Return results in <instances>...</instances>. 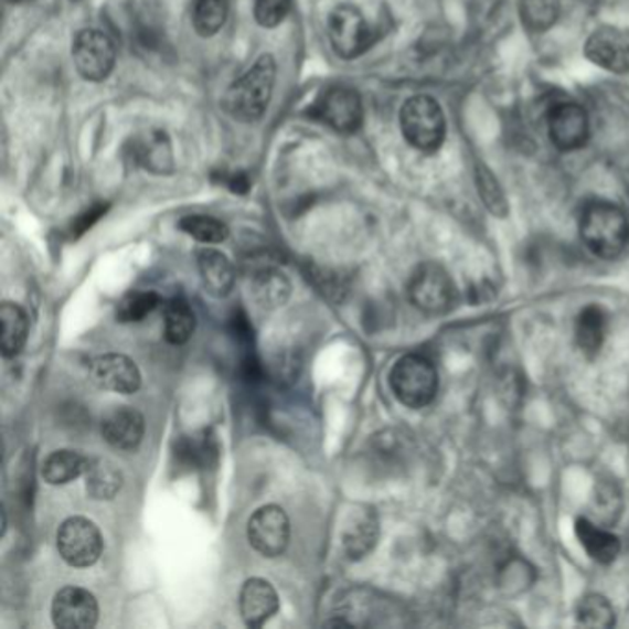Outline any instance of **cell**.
Returning <instances> with one entry per match:
<instances>
[{"label": "cell", "mask_w": 629, "mask_h": 629, "mask_svg": "<svg viewBox=\"0 0 629 629\" xmlns=\"http://www.w3.org/2000/svg\"><path fill=\"white\" fill-rule=\"evenodd\" d=\"M277 65L271 54L260 56L254 67L242 74L225 90V111L238 122H257L270 106L276 87Z\"/></svg>", "instance_id": "cell-1"}, {"label": "cell", "mask_w": 629, "mask_h": 629, "mask_svg": "<svg viewBox=\"0 0 629 629\" xmlns=\"http://www.w3.org/2000/svg\"><path fill=\"white\" fill-rule=\"evenodd\" d=\"M579 236L590 254L600 259H615L628 246V216L606 200L589 202L582 211Z\"/></svg>", "instance_id": "cell-2"}, {"label": "cell", "mask_w": 629, "mask_h": 629, "mask_svg": "<svg viewBox=\"0 0 629 629\" xmlns=\"http://www.w3.org/2000/svg\"><path fill=\"white\" fill-rule=\"evenodd\" d=\"M401 131L406 142L423 153L438 152L445 141L444 109L433 96L416 95L401 107Z\"/></svg>", "instance_id": "cell-3"}, {"label": "cell", "mask_w": 629, "mask_h": 629, "mask_svg": "<svg viewBox=\"0 0 629 629\" xmlns=\"http://www.w3.org/2000/svg\"><path fill=\"white\" fill-rule=\"evenodd\" d=\"M438 370L433 360L419 353L405 354L390 371V386L401 405L425 408L438 394Z\"/></svg>", "instance_id": "cell-4"}, {"label": "cell", "mask_w": 629, "mask_h": 629, "mask_svg": "<svg viewBox=\"0 0 629 629\" xmlns=\"http://www.w3.org/2000/svg\"><path fill=\"white\" fill-rule=\"evenodd\" d=\"M332 51L342 60H356L375 43V30L353 4H338L327 19Z\"/></svg>", "instance_id": "cell-5"}, {"label": "cell", "mask_w": 629, "mask_h": 629, "mask_svg": "<svg viewBox=\"0 0 629 629\" xmlns=\"http://www.w3.org/2000/svg\"><path fill=\"white\" fill-rule=\"evenodd\" d=\"M309 115L340 136H353L364 122V106L353 87L331 85L310 106Z\"/></svg>", "instance_id": "cell-6"}, {"label": "cell", "mask_w": 629, "mask_h": 629, "mask_svg": "<svg viewBox=\"0 0 629 629\" xmlns=\"http://www.w3.org/2000/svg\"><path fill=\"white\" fill-rule=\"evenodd\" d=\"M408 298L425 314H447L456 303L455 282L441 266L425 263L412 274Z\"/></svg>", "instance_id": "cell-7"}, {"label": "cell", "mask_w": 629, "mask_h": 629, "mask_svg": "<svg viewBox=\"0 0 629 629\" xmlns=\"http://www.w3.org/2000/svg\"><path fill=\"white\" fill-rule=\"evenodd\" d=\"M73 62L85 82L98 84L113 73L117 63V46L102 30H79L73 40Z\"/></svg>", "instance_id": "cell-8"}, {"label": "cell", "mask_w": 629, "mask_h": 629, "mask_svg": "<svg viewBox=\"0 0 629 629\" xmlns=\"http://www.w3.org/2000/svg\"><path fill=\"white\" fill-rule=\"evenodd\" d=\"M56 543L63 562L76 568L93 567L104 551L98 526L90 519L79 515L63 521L57 530Z\"/></svg>", "instance_id": "cell-9"}, {"label": "cell", "mask_w": 629, "mask_h": 629, "mask_svg": "<svg viewBox=\"0 0 629 629\" xmlns=\"http://www.w3.org/2000/svg\"><path fill=\"white\" fill-rule=\"evenodd\" d=\"M247 541L260 556L277 557L290 543V519L281 507L268 504L247 521Z\"/></svg>", "instance_id": "cell-10"}, {"label": "cell", "mask_w": 629, "mask_h": 629, "mask_svg": "<svg viewBox=\"0 0 629 629\" xmlns=\"http://www.w3.org/2000/svg\"><path fill=\"white\" fill-rule=\"evenodd\" d=\"M98 600L90 590L67 585L52 600V620L60 629H90L98 622Z\"/></svg>", "instance_id": "cell-11"}, {"label": "cell", "mask_w": 629, "mask_h": 629, "mask_svg": "<svg viewBox=\"0 0 629 629\" xmlns=\"http://www.w3.org/2000/svg\"><path fill=\"white\" fill-rule=\"evenodd\" d=\"M89 379L98 388L122 395L136 394L142 384L136 360L118 353L100 354L90 360Z\"/></svg>", "instance_id": "cell-12"}, {"label": "cell", "mask_w": 629, "mask_h": 629, "mask_svg": "<svg viewBox=\"0 0 629 629\" xmlns=\"http://www.w3.org/2000/svg\"><path fill=\"white\" fill-rule=\"evenodd\" d=\"M548 136L559 152H576L589 139V115L574 102H562L548 113Z\"/></svg>", "instance_id": "cell-13"}, {"label": "cell", "mask_w": 629, "mask_h": 629, "mask_svg": "<svg viewBox=\"0 0 629 629\" xmlns=\"http://www.w3.org/2000/svg\"><path fill=\"white\" fill-rule=\"evenodd\" d=\"M126 153L141 169L158 175H169L174 172L175 159L172 141L163 130L142 131L130 139Z\"/></svg>", "instance_id": "cell-14"}, {"label": "cell", "mask_w": 629, "mask_h": 629, "mask_svg": "<svg viewBox=\"0 0 629 629\" xmlns=\"http://www.w3.org/2000/svg\"><path fill=\"white\" fill-rule=\"evenodd\" d=\"M147 423L131 406H117L102 419V436L113 449L136 450L145 439Z\"/></svg>", "instance_id": "cell-15"}, {"label": "cell", "mask_w": 629, "mask_h": 629, "mask_svg": "<svg viewBox=\"0 0 629 629\" xmlns=\"http://www.w3.org/2000/svg\"><path fill=\"white\" fill-rule=\"evenodd\" d=\"M585 56L612 74H629V41L617 30H596L585 43Z\"/></svg>", "instance_id": "cell-16"}, {"label": "cell", "mask_w": 629, "mask_h": 629, "mask_svg": "<svg viewBox=\"0 0 629 629\" xmlns=\"http://www.w3.org/2000/svg\"><path fill=\"white\" fill-rule=\"evenodd\" d=\"M279 611V596L270 582L247 579L241 590V615L247 628H260Z\"/></svg>", "instance_id": "cell-17"}, {"label": "cell", "mask_w": 629, "mask_h": 629, "mask_svg": "<svg viewBox=\"0 0 629 629\" xmlns=\"http://www.w3.org/2000/svg\"><path fill=\"white\" fill-rule=\"evenodd\" d=\"M379 540V519L370 508L349 513L342 532L343 551L351 559H362L375 548Z\"/></svg>", "instance_id": "cell-18"}, {"label": "cell", "mask_w": 629, "mask_h": 629, "mask_svg": "<svg viewBox=\"0 0 629 629\" xmlns=\"http://www.w3.org/2000/svg\"><path fill=\"white\" fill-rule=\"evenodd\" d=\"M198 270L202 277L205 292L214 298H225L230 296L235 287V268L227 259V255L222 254L214 247H202L196 252Z\"/></svg>", "instance_id": "cell-19"}, {"label": "cell", "mask_w": 629, "mask_h": 629, "mask_svg": "<svg viewBox=\"0 0 629 629\" xmlns=\"http://www.w3.org/2000/svg\"><path fill=\"white\" fill-rule=\"evenodd\" d=\"M0 351L4 359H13L29 342V314L21 305L4 301L0 305Z\"/></svg>", "instance_id": "cell-20"}, {"label": "cell", "mask_w": 629, "mask_h": 629, "mask_svg": "<svg viewBox=\"0 0 629 629\" xmlns=\"http://www.w3.org/2000/svg\"><path fill=\"white\" fill-rule=\"evenodd\" d=\"M90 460H87L78 450H54L46 456L41 466V477L51 486H65L76 478L84 477Z\"/></svg>", "instance_id": "cell-21"}, {"label": "cell", "mask_w": 629, "mask_h": 629, "mask_svg": "<svg viewBox=\"0 0 629 629\" xmlns=\"http://www.w3.org/2000/svg\"><path fill=\"white\" fill-rule=\"evenodd\" d=\"M606 312H604L600 307H596V305L585 307V309L579 312L578 318H576V326H574V337H576V343H578V348L582 349V353H584L585 356H589V359L600 353L604 340H606Z\"/></svg>", "instance_id": "cell-22"}, {"label": "cell", "mask_w": 629, "mask_h": 629, "mask_svg": "<svg viewBox=\"0 0 629 629\" xmlns=\"http://www.w3.org/2000/svg\"><path fill=\"white\" fill-rule=\"evenodd\" d=\"M576 535L590 559H595L596 563L607 565V563L615 562V557L620 552V541L617 535L596 526L595 523H590L589 519L576 521Z\"/></svg>", "instance_id": "cell-23"}, {"label": "cell", "mask_w": 629, "mask_h": 629, "mask_svg": "<svg viewBox=\"0 0 629 629\" xmlns=\"http://www.w3.org/2000/svg\"><path fill=\"white\" fill-rule=\"evenodd\" d=\"M84 477L85 489L93 500H113L122 489V472L106 458L90 460Z\"/></svg>", "instance_id": "cell-24"}, {"label": "cell", "mask_w": 629, "mask_h": 629, "mask_svg": "<svg viewBox=\"0 0 629 629\" xmlns=\"http://www.w3.org/2000/svg\"><path fill=\"white\" fill-rule=\"evenodd\" d=\"M290 290L292 287L285 274L274 268H265L259 274H255L254 282H252V294L263 309L282 307L290 298Z\"/></svg>", "instance_id": "cell-25"}, {"label": "cell", "mask_w": 629, "mask_h": 629, "mask_svg": "<svg viewBox=\"0 0 629 629\" xmlns=\"http://www.w3.org/2000/svg\"><path fill=\"white\" fill-rule=\"evenodd\" d=\"M196 329V314L183 298H175L164 307V338L172 345H183Z\"/></svg>", "instance_id": "cell-26"}, {"label": "cell", "mask_w": 629, "mask_h": 629, "mask_svg": "<svg viewBox=\"0 0 629 629\" xmlns=\"http://www.w3.org/2000/svg\"><path fill=\"white\" fill-rule=\"evenodd\" d=\"M559 0H519V13L524 29L532 34L551 30L559 18Z\"/></svg>", "instance_id": "cell-27"}, {"label": "cell", "mask_w": 629, "mask_h": 629, "mask_svg": "<svg viewBox=\"0 0 629 629\" xmlns=\"http://www.w3.org/2000/svg\"><path fill=\"white\" fill-rule=\"evenodd\" d=\"M231 0H196L192 12V24L198 35L213 38L224 29L230 15Z\"/></svg>", "instance_id": "cell-28"}, {"label": "cell", "mask_w": 629, "mask_h": 629, "mask_svg": "<svg viewBox=\"0 0 629 629\" xmlns=\"http://www.w3.org/2000/svg\"><path fill=\"white\" fill-rule=\"evenodd\" d=\"M180 230L202 244H222L230 236V227L209 214H189L180 220Z\"/></svg>", "instance_id": "cell-29"}, {"label": "cell", "mask_w": 629, "mask_h": 629, "mask_svg": "<svg viewBox=\"0 0 629 629\" xmlns=\"http://www.w3.org/2000/svg\"><path fill=\"white\" fill-rule=\"evenodd\" d=\"M159 301V294L152 290H131L118 301L115 318L120 323H136L152 314L158 309Z\"/></svg>", "instance_id": "cell-30"}, {"label": "cell", "mask_w": 629, "mask_h": 629, "mask_svg": "<svg viewBox=\"0 0 629 629\" xmlns=\"http://www.w3.org/2000/svg\"><path fill=\"white\" fill-rule=\"evenodd\" d=\"M578 622L587 628H611L615 612L604 596L589 595L579 601Z\"/></svg>", "instance_id": "cell-31"}, {"label": "cell", "mask_w": 629, "mask_h": 629, "mask_svg": "<svg viewBox=\"0 0 629 629\" xmlns=\"http://www.w3.org/2000/svg\"><path fill=\"white\" fill-rule=\"evenodd\" d=\"M477 185L480 196H482L486 207L494 214V216H507L508 202L504 192L500 189L499 181L489 172L486 167L477 169Z\"/></svg>", "instance_id": "cell-32"}, {"label": "cell", "mask_w": 629, "mask_h": 629, "mask_svg": "<svg viewBox=\"0 0 629 629\" xmlns=\"http://www.w3.org/2000/svg\"><path fill=\"white\" fill-rule=\"evenodd\" d=\"M292 10V0H255V21L263 29H276L288 18Z\"/></svg>", "instance_id": "cell-33"}, {"label": "cell", "mask_w": 629, "mask_h": 629, "mask_svg": "<svg viewBox=\"0 0 629 629\" xmlns=\"http://www.w3.org/2000/svg\"><path fill=\"white\" fill-rule=\"evenodd\" d=\"M106 203H98V205L87 209L84 214H79L78 218L73 222V235H84L85 231L90 230L95 222H98L106 214Z\"/></svg>", "instance_id": "cell-34"}]
</instances>
